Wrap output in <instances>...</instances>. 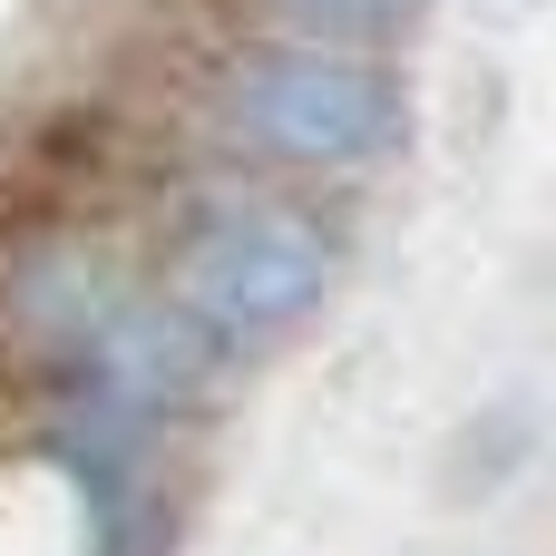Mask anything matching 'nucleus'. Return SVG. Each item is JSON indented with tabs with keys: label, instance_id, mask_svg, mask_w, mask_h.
Wrapping results in <instances>:
<instances>
[{
	"label": "nucleus",
	"instance_id": "nucleus-1",
	"mask_svg": "<svg viewBox=\"0 0 556 556\" xmlns=\"http://www.w3.org/2000/svg\"><path fill=\"white\" fill-rule=\"evenodd\" d=\"M332 283V244L283 205H215L176 254V303L215 342H274L293 332Z\"/></svg>",
	"mask_w": 556,
	"mask_h": 556
},
{
	"label": "nucleus",
	"instance_id": "nucleus-2",
	"mask_svg": "<svg viewBox=\"0 0 556 556\" xmlns=\"http://www.w3.org/2000/svg\"><path fill=\"white\" fill-rule=\"evenodd\" d=\"M235 127L303 166H371L401 147V88L342 49H274L235 78Z\"/></svg>",
	"mask_w": 556,
	"mask_h": 556
},
{
	"label": "nucleus",
	"instance_id": "nucleus-3",
	"mask_svg": "<svg viewBox=\"0 0 556 556\" xmlns=\"http://www.w3.org/2000/svg\"><path fill=\"white\" fill-rule=\"evenodd\" d=\"M303 10H313V20H342V29H381L401 0H303Z\"/></svg>",
	"mask_w": 556,
	"mask_h": 556
}]
</instances>
